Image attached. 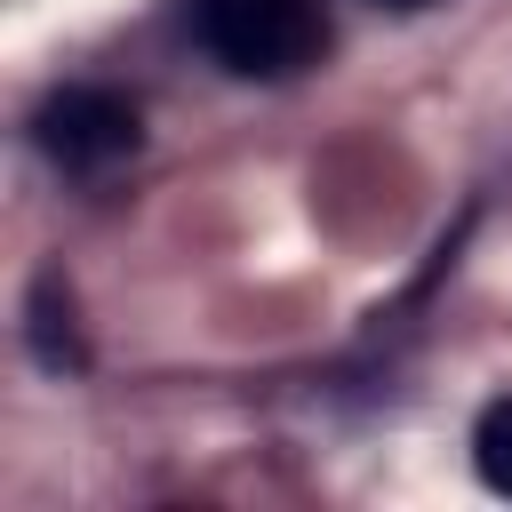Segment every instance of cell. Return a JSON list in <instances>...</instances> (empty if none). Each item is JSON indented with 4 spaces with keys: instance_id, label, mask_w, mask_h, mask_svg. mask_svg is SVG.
Returning <instances> with one entry per match:
<instances>
[{
    "instance_id": "cell-3",
    "label": "cell",
    "mask_w": 512,
    "mask_h": 512,
    "mask_svg": "<svg viewBox=\"0 0 512 512\" xmlns=\"http://www.w3.org/2000/svg\"><path fill=\"white\" fill-rule=\"evenodd\" d=\"M24 336H32V360H40V368H80V360H88V344H80V328H72V296H64V280H56V272H40V280H32Z\"/></svg>"
},
{
    "instance_id": "cell-2",
    "label": "cell",
    "mask_w": 512,
    "mask_h": 512,
    "mask_svg": "<svg viewBox=\"0 0 512 512\" xmlns=\"http://www.w3.org/2000/svg\"><path fill=\"white\" fill-rule=\"evenodd\" d=\"M32 144L64 168V176H104V168H120L136 144H144V112L120 96V88H56V96H40V112H32Z\"/></svg>"
},
{
    "instance_id": "cell-4",
    "label": "cell",
    "mask_w": 512,
    "mask_h": 512,
    "mask_svg": "<svg viewBox=\"0 0 512 512\" xmlns=\"http://www.w3.org/2000/svg\"><path fill=\"white\" fill-rule=\"evenodd\" d=\"M472 464H480V480H488L496 496H512V392H496V400L480 408V424H472Z\"/></svg>"
},
{
    "instance_id": "cell-5",
    "label": "cell",
    "mask_w": 512,
    "mask_h": 512,
    "mask_svg": "<svg viewBox=\"0 0 512 512\" xmlns=\"http://www.w3.org/2000/svg\"><path fill=\"white\" fill-rule=\"evenodd\" d=\"M376 8H400V16H408V8H432V0H376Z\"/></svg>"
},
{
    "instance_id": "cell-1",
    "label": "cell",
    "mask_w": 512,
    "mask_h": 512,
    "mask_svg": "<svg viewBox=\"0 0 512 512\" xmlns=\"http://www.w3.org/2000/svg\"><path fill=\"white\" fill-rule=\"evenodd\" d=\"M192 40L232 80H296L328 56V8L320 0H192Z\"/></svg>"
}]
</instances>
